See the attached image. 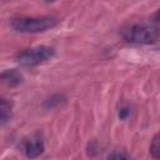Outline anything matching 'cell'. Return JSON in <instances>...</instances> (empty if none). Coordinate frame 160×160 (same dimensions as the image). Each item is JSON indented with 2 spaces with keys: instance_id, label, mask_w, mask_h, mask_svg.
I'll return each mask as SVG.
<instances>
[{
  "instance_id": "obj_1",
  "label": "cell",
  "mask_w": 160,
  "mask_h": 160,
  "mask_svg": "<svg viewBox=\"0 0 160 160\" xmlns=\"http://www.w3.org/2000/svg\"><path fill=\"white\" fill-rule=\"evenodd\" d=\"M121 36L126 42L136 45H148L155 42L159 36V29L148 22H136L121 29Z\"/></svg>"
},
{
  "instance_id": "obj_2",
  "label": "cell",
  "mask_w": 160,
  "mask_h": 160,
  "mask_svg": "<svg viewBox=\"0 0 160 160\" xmlns=\"http://www.w3.org/2000/svg\"><path fill=\"white\" fill-rule=\"evenodd\" d=\"M58 22V19L52 16H19L14 18L10 25L18 32L36 34L55 28Z\"/></svg>"
},
{
  "instance_id": "obj_3",
  "label": "cell",
  "mask_w": 160,
  "mask_h": 160,
  "mask_svg": "<svg viewBox=\"0 0 160 160\" xmlns=\"http://www.w3.org/2000/svg\"><path fill=\"white\" fill-rule=\"evenodd\" d=\"M55 51L50 46L39 45L31 49H26L18 55V62L22 66H38L54 56Z\"/></svg>"
},
{
  "instance_id": "obj_4",
  "label": "cell",
  "mask_w": 160,
  "mask_h": 160,
  "mask_svg": "<svg viewBox=\"0 0 160 160\" xmlns=\"http://www.w3.org/2000/svg\"><path fill=\"white\" fill-rule=\"evenodd\" d=\"M44 149H45L44 141L39 135H32L31 138L26 139L22 142V151L30 159L40 156L44 152Z\"/></svg>"
},
{
  "instance_id": "obj_5",
  "label": "cell",
  "mask_w": 160,
  "mask_h": 160,
  "mask_svg": "<svg viewBox=\"0 0 160 160\" xmlns=\"http://www.w3.org/2000/svg\"><path fill=\"white\" fill-rule=\"evenodd\" d=\"M1 80H2V82L5 85H8L10 88H14V86L20 85L22 82L24 78H22V75L18 70H15V69H8V70L2 71Z\"/></svg>"
},
{
  "instance_id": "obj_6",
  "label": "cell",
  "mask_w": 160,
  "mask_h": 160,
  "mask_svg": "<svg viewBox=\"0 0 160 160\" xmlns=\"http://www.w3.org/2000/svg\"><path fill=\"white\" fill-rule=\"evenodd\" d=\"M11 115H12V104H11L10 100L2 98L1 102H0V121H1V125L6 124L11 119Z\"/></svg>"
},
{
  "instance_id": "obj_7",
  "label": "cell",
  "mask_w": 160,
  "mask_h": 160,
  "mask_svg": "<svg viewBox=\"0 0 160 160\" xmlns=\"http://www.w3.org/2000/svg\"><path fill=\"white\" fill-rule=\"evenodd\" d=\"M150 155L155 159H160V132L154 136L150 144Z\"/></svg>"
},
{
  "instance_id": "obj_8",
  "label": "cell",
  "mask_w": 160,
  "mask_h": 160,
  "mask_svg": "<svg viewBox=\"0 0 160 160\" xmlns=\"http://www.w3.org/2000/svg\"><path fill=\"white\" fill-rule=\"evenodd\" d=\"M62 95H59V94H56V95H52V96H50L48 100H45V106L46 108H54V106H56V105H59L61 101H62Z\"/></svg>"
},
{
  "instance_id": "obj_9",
  "label": "cell",
  "mask_w": 160,
  "mask_h": 160,
  "mask_svg": "<svg viewBox=\"0 0 160 160\" xmlns=\"http://www.w3.org/2000/svg\"><path fill=\"white\" fill-rule=\"evenodd\" d=\"M130 114V109L128 106H121L120 110H119V118L120 119H126Z\"/></svg>"
},
{
  "instance_id": "obj_10",
  "label": "cell",
  "mask_w": 160,
  "mask_h": 160,
  "mask_svg": "<svg viewBox=\"0 0 160 160\" xmlns=\"http://www.w3.org/2000/svg\"><path fill=\"white\" fill-rule=\"evenodd\" d=\"M129 155L126 154H121V152H114L111 155H109V159H128Z\"/></svg>"
},
{
  "instance_id": "obj_11",
  "label": "cell",
  "mask_w": 160,
  "mask_h": 160,
  "mask_svg": "<svg viewBox=\"0 0 160 160\" xmlns=\"http://www.w3.org/2000/svg\"><path fill=\"white\" fill-rule=\"evenodd\" d=\"M154 20H155L156 22H160V9L155 12V15H154Z\"/></svg>"
},
{
  "instance_id": "obj_12",
  "label": "cell",
  "mask_w": 160,
  "mask_h": 160,
  "mask_svg": "<svg viewBox=\"0 0 160 160\" xmlns=\"http://www.w3.org/2000/svg\"><path fill=\"white\" fill-rule=\"evenodd\" d=\"M46 1H54V0H46Z\"/></svg>"
}]
</instances>
